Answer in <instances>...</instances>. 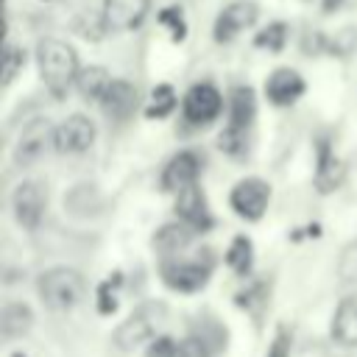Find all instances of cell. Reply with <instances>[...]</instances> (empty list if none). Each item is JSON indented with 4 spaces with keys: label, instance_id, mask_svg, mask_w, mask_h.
Returning <instances> with one entry per match:
<instances>
[{
    "label": "cell",
    "instance_id": "6da1fadb",
    "mask_svg": "<svg viewBox=\"0 0 357 357\" xmlns=\"http://www.w3.org/2000/svg\"><path fill=\"white\" fill-rule=\"evenodd\" d=\"M36 61H39V75L45 81V86L61 98L78 78V56L75 50L61 42V39H42L36 47Z\"/></svg>",
    "mask_w": 357,
    "mask_h": 357
},
{
    "label": "cell",
    "instance_id": "7a4b0ae2",
    "mask_svg": "<svg viewBox=\"0 0 357 357\" xmlns=\"http://www.w3.org/2000/svg\"><path fill=\"white\" fill-rule=\"evenodd\" d=\"M257 117V98L251 86H237L229 100V123L218 137L220 151L229 156H243L248 148V128Z\"/></svg>",
    "mask_w": 357,
    "mask_h": 357
},
{
    "label": "cell",
    "instance_id": "3957f363",
    "mask_svg": "<svg viewBox=\"0 0 357 357\" xmlns=\"http://www.w3.org/2000/svg\"><path fill=\"white\" fill-rule=\"evenodd\" d=\"M36 287H39V298H42L45 307L53 310V312H67V310H73V307L86 296V282H84V276H81L75 268H64V265L45 271V273L39 276Z\"/></svg>",
    "mask_w": 357,
    "mask_h": 357
},
{
    "label": "cell",
    "instance_id": "277c9868",
    "mask_svg": "<svg viewBox=\"0 0 357 357\" xmlns=\"http://www.w3.org/2000/svg\"><path fill=\"white\" fill-rule=\"evenodd\" d=\"M162 318H165V307H162V304H142L139 310H134V312L114 329V335H112L114 346H117L120 351H134L139 343H145V340L156 332V326H159Z\"/></svg>",
    "mask_w": 357,
    "mask_h": 357
},
{
    "label": "cell",
    "instance_id": "5b68a950",
    "mask_svg": "<svg viewBox=\"0 0 357 357\" xmlns=\"http://www.w3.org/2000/svg\"><path fill=\"white\" fill-rule=\"evenodd\" d=\"M229 204L243 220H259L271 204V184L257 178V176H248L231 187Z\"/></svg>",
    "mask_w": 357,
    "mask_h": 357
},
{
    "label": "cell",
    "instance_id": "8992f818",
    "mask_svg": "<svg viewBox=\"0 0 357 357\" xmlns=\"http://www.w3.org/2000/svg\"><path fill=\"white\" fill-rule=\"evenodd\" d=\"M212 268L209 262H201V259H187V262H178L176 257H165L162 259V268H159V276L162 282L176 290V293H195L206 284Z\"/></svg>",
    "mask_w": 357,
    "mask_h": 357
},
{
    "label": "cell",
    "instance_id": "52a82bcc",
    "mask_svg": "<svg viewBox=\"0 0 357 357\" xmlns=\"http://www.w3.org/2000/svg\"><path fill=\"white\" fill-rule=\"evenodd\" d=\"M11 209H14V220L22 229H36L42 223V215L47 209V192L39 181H22L14 187L11 195Z\"/></svg>",
    "mask_w": 357,
    "mask_h": 357
},
{
    "label": "cell",
    "instance_id": "ba28073f",
    "mask_svg": "<svg viewBox=\"0 0 357 357\" xmlns=\"http://www.w3.org/2000/svg\"><path fill=\"white\" fill-rule=\"evenodd\" d=\"M95 142V123L84 114H70L53 128V148L59 153H84Z\"/></svg>",
    "mask_w": 357,
    "mask_h": 357
},
{
    "label": "cell",
    "instance_id": "9c48e42d",
    "mask_svg": "<svg viewBox=\"0 0 357 357\" xmlns=\"http://www.w3.org/2000/svg\"><path fill=\"white\" fill-rule=\"evenodd\" d=\"M181 109H184L187 123L206 126L223 112V98L212 84H195V86L187 89V95L181 100Z\"/></svg>",
    "mask_w": 357,
    "mask_h": 357
},
{
    "label": "cell",
    "instance_id": "30bf717a",
    "mask_svg": "<svg viewBox=\"0 0 357 357\" xmlns=\"http://www.w3.org/2000/svg\"><path fill=\"white\" fill-rule=\"evenodd\" d=\"M47 142L53 145V128H50V123H47L45 117L31 120V123L22 128V134H20L17 145H14V165L28 167V165L39 162V159L45 156Z\"/></svg>",
    "mask_w": 357,
    "mask_h": 357
},
{
    "label": "cell",
    "instance_id": "8fae6325",
    "mask_svg": "<svg viewBox=\"0 0 357 357\" xmlns=\"http://www.w3.org/2000/svg\"><path fill=\"white\" fill-rule=\"evenodd\" d=\"M257 14H259V8L251 0L229 3L215 20V42H231L240 31H245L257 22Z\"/></svg>",
    "mask_w": 357,
    "mask_h": 357
},
{
    "label": "cell",
    "instance_id": "7c38bea8",
    "mask_svg": "<svg viewBox=\"0 0 357 357\" xmlns=\"http://www.w3.org/2000/svg\"><path fill=\"white\" fill-rule=\"evenodd\" d=\"M148 8L151 0H103V28L131 31L145 20Z\"/></svg>",
    "mask_w": 357,
    "mask_h": 357
},
{
    "label": "cell",
    "instance_id": "4fadbf2b",
    "mask_svg": "<svg viewBox=\"0 0 357 357\" xmlns=\"http://www.w3.org/2000/svg\"><path fill=\"white\" fill-rule=\"evenodd\" d=\"M265 95L273 106H290L304 95V78L290 67L273 70L265 81Z\"/></svg>",
    "mask_w": 357,
    "mask_h": 357
},
{
    "label": "cell",
    "instance_id": "5bb4252c",
    "mask_svg": "<svg viewBox=\"0 0 357 357\" xmlns=\"http://www.w3.org/2000/svg\"><path fill=\"white\" fill-rule=\"evenodd\" d=\"M198 170H201V162H198V156H195L192 151H181V153H176V156L165 165V170H162V190H167V192H178V190L195 184Z\"/></svg>",
    "mask_w": 357,
    "mask_h": 357
},
{
    "label": "cell",
    "instance_id": "9a60e30c",
    "mask_svg": "<svg viewBox=\"0 0 357 357\" xmlns=\"http://www.w3.org/2000/svg\"><path fill=\"white\" fill-rule=\"evenodd\" d=\"M176 215H178L181 220H187L195 231L212 226V215H209V209H206L204 190H201L198 184H190V187H184V190L176 192Z\"/></svg>",
    "mask_w": 357,
    "mask_h": 357
},
{
    "label": "cell",
    "instance_id": "2e32d148",
    "mask_svg": "<svg viewBox=\"0 0 357 357\" xmlns=\"http://www.w3.org/2000/svg\"><path fill=\"white\" fill-rule=\"evenodd\" d=\"M329 335H332L335 343H340L346 349L357 346V293H349L337 301Z\"/></svg>",
    "mask_w": 357,
    "mask_h": 357
},
{
    "label": "cell",
    "instance_id": "e0dca14e",
    "mask_svg": "<svg viewBox=\"0 0 357 357\" xmlns=\"http://www.w3.org/2000/svg\"><path fill=\"white\" fill-rule=\"evenodd\" d=\"M103 114L112 117V120H126L134 109H137V89L128 84V81H120V78H112L109 89L103 92V98L98 100Z\"/></svg>",
    "mask_w": 357,
    "mask_h": 357
},
{
    "label": "cell",
    "instance_id": "ac0fdd59",
    "mask_svg": "<svg viewBox=\"0 0 357 357\" xmlns=\"http://www.w3.org/2000/svg\"><path fill=\"white\" fill-rule=\"evenodd\" d=\"M192 234H195V229L187 220H181V223H165L153 234V251L162 254V257H176V254H181L192 243Z\"/></svg>",
    "mask_w": 357,
    "mask_h": 357
},
{
    "label": "cell",
    "instance_id": "d6986e66",
    "mask_svg": "<svg viewBox=\"0 0 357 357\" xmlns=\"http://www.w3.org/2000/svg\"><path fill=\"white\" fill-rule=\"evenodd\" d=\"M343 176H346L343 162L329 151L326 142H321V148H318V167H315V190L318 192H335L343 184Z\"/></svg>",
    "mask_w": 357,
    "mask_h": 357
},
{
    "label": "cell",
    "instance_id": "ffe728a7",
    "mask_svg": "<svg viewBox=\"0 0 357 357\" xmlns=\"http://www.w3.org/2000/svg\"><path fill=\"white\" fill-rule=\"evenodd\" d=\"M0 326H3V337L6 340H17V337H25L31 329H33V310L22 301H8L3 307V315H0Z\"/></svg>",
    "mask_w": 357,
    "mask_h": 357
},
{
    "label": "cell",
    "instance_id": "44dd1931",
    "mask_svg": "<svg viewBox=\"0 0 357 357\" xmlns=\"http://www.w3.org/2000/svg\"><path fill=\"white\" fill-rule=\"evenodd\" d=\"M109 84H112V75L103 67H84L75 78V86H78L81 98H86V100H100L103 92L109 89Z\"/></svg>",
    "mask_w": 357,
    "mask_h": 357
},
{
    "label": "cell",
    "instance_id": "7402d4cb",
    "mask_svg": "<svg viewBox=\"0 0 357 357\" xmlns=\"http://www.w3.org/2000/svg\"><path fill=\"white\" fill-rule=\"evenodd\" d=\"M226 265L234 273H240V276H245L251 271V265H254V248H251V240L245 234H237L231 240V245L226 251Z\"/></svg>",
    "mask_w": 357,
    "mask_h": 357
},
{
    "label": "cell",
    "instance_id": "603a6c76",
    "mask_svg": "<svg viewBox=\"0 0 357 357\" xmlns=\"http://www.w3.org/2000/svg\"><path fill=\"white\" fill-rule=\"evenodd\" d=\"M173 109H176V92H173V86H170V84L153 86L151 103H148L145 114H148V117H167Z\"/></svg>",
    "mask_w": 357,
    "mask_h": 357
},
{
    "label": "cell",
    "instance_id": "cb8c5ba5",
    "mask_svg": "<svg viewBox=\"0 0 357 357\" xmlns=\"http://www.w3.org/2000/svg\"><path fill=\"white\" fill-rule=\"evenodd\" d=\"M337 276H340V282H346V284H357V240L349 243V245L340 251Z\"/></svg>",
    "mask_w": 357,
    "mask_h": 357
},
{
    "label": "cell",
    "instance_id": "d4e9b609",
    "mask_svg": "<svg viewBox=\"0 0 357 357\" xmlns=\"http://www.w3.org/2000/svg\"><path fill=\"white\" fill-rule=\"evenodd\" d=\"M22 64H25L22 47L6 45V50H3V86H8V84L17 78V73L22 70Z\"/></svg>",
    "mask_w": 357,
    "mask_h": 357
},
{
    "label": "cell",
    "instance_id": "484cf974",
    "mask_svg": "<svg viewBox=\"0 0 357 357\" xmlns=\"http://www.w3.org/2000/svg\"><path fill=\"white\" fill-rule=\"evenodd\" d=\"M284 39H287V25L284 22H273L265 31L257 33V45L259 47H268V50H282Z\"/></svg>",
    "mask_w": 357,
    "mask_h": 357
},
{
    "label": "cell",
    "instance_id": "4316f807",
    "mask_svg": "<svg viewBox=\"0 0 357 357\" xmlns=\"http://www.w3.org/2000/svg\"><path fill=\"white\" fill-rule=\"evenodd\" d=\"M290 351H293V335H290V329L284 324H279L265 357H290Z\"/></svg>",
    "mask_w": 357,
    "mask_h": 357
},
{
    "label": "cell",
    "instance_id": "83f0119b",
    "mask_svg": "<svg viewBox=\"0 0 357 357\" xmlns=\"http://www.w3.org/2000/svg\"><path fill=\"white\" fill-rule=\"evenodd\" d=\"M159 20H162V22H167V25H173V36H176V39H181V36H184V20H181L178 8H165V11L159 14Z\"/></svg>",
    "mask_w": 357,
    "mask_h": 357
},
{
    "label": "cell",
    "instance_id": "f1b7e54d",
    "mask_svg": "<svg viewBox=\"0 0 357 357\" xmlns=\"http://www.w3.org/2000/svg\"><path fill=\"white\" fill-rule=\"evenodd\" d=\"M114 304H117V301H114L112 287H109V284H100V287H98V310H100L103 315H109V312L114 310Z\"/></svg>",
    "mask_w": 357,
    "mask_h": 357
},
{
    "label": "cell",
    "instance_id": "f546056e",
    "mask_svg": "<svg viewBox=\"0 0 357 357\" xmlns=\"http://www.w3.org/2000/svg\"><path fill=\"white\" fill-rule=\"evenodd\" d=\"M337 6H340V0H324V8H326V11H335Z\"/></svg>",
    "mask_w": 357,
    "mask_h": 357
}]
</instances>
